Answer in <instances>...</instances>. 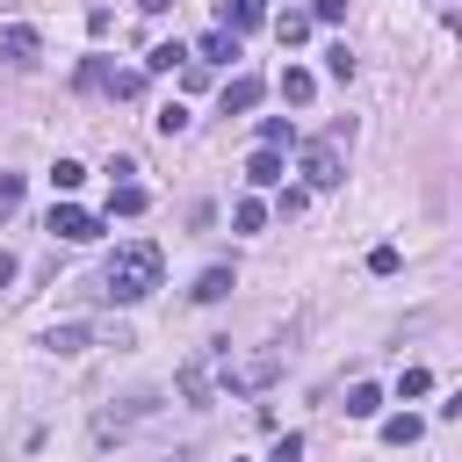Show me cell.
I'll return each instance as SVG.
<instances>
[{
	"label": "cell",
	"instance_id": "8",
	"mask_svg": "<svg viewBox=\"0 0 462 462\" xmlns=\"http://www.w3.org/2000/svg\"><path fill=\"white\" fill-rule=\"evenodd\" d=\"M260 94H267V79H253V72L224 79V116H245V108H260Z\"/></svg>",
	"mask_w": 462,
	"mask_h": 462
},
{
	"label": "cell",
	"instance_id": "17",
	"mask_svg": "<svg viewBox=\"0 0 462 462\" xmlns=\"http://www.w3.org/2000/svg\"><path fill=\"white\" fill-rule=\"evenodd\" d=\"M375 411H383V390L375 383H354L346 390V419H375Z\"/></svg>",
	"mask_w": 462,
	"mask_h": 462
},
{
	"label": "cell",
	"instance_id": "2",
	"mask_svg": "<svg viewBox=\"0 0 462 462\" xmlns=\"http://www.w3.org/2000/svg\"><path fill=\"white\" fill-rule=\"evenodd\" d=\"M224 354H231V339H209V346H195V354L180 361V375H173L180 404H209V397H217V383H224Z\"/></svg>",
	"mask_w": 462,
	"mask_h": 462
},
{
	"label": "cell",
	"instance_id": "7",
	"mask_svg": "<svg viewBox=\"0 0 462 462\" xmlns=\"http://www.w3.org/2000/svg\"><path fill=\"white\" fill-rule=\"evenodd\" d=\"M260 22H267L260 0H217V29H224V36H245V29H260Z\"/></svg>",
	"mask_w": 462,
	"mask_h": 462
},
{
	"label": "cell",
	"instance_id": "26",
	"mask_svg": "<svg viewBox=\"0 0 462 462\" xmlns=\"http://www.w3.org/2000/svg\"><path fill=\"white\" fill-rule=\"evenodd\" d=\"M22 209V173H0V217Z\"/></svg>",
	"mask_w": 462,
	"mask_h": 462
},
{
	"label": "cell",
	"instance_id": "22",
	"mask_svg": "<svg viewBox=\"0 0 462 462\" xmlns=\"http://www.w3.org/2000/svg\"><path fill=\"white\" fill-rule=\"evenodd\" d=\"M79 180H87V166H79V159H58V166H51V188H58V195H72Z\"/></svg>",
	"mask_w": 462,
	"mask_h": 462
},
{
	"label": "cell",
	"instance_id": "14",
	"mask_svg": "<svg viewBox=\"0 0 462 462\" xmlns=\"http://www.w3.org/2000/svg\"><path fill=\"white\" fill-rule=\"evenodd\" d=\"M188 58H195L188 43H152V51H144V72H173V65H188Z\"/></svg>",
	"mask_w": 462,
	"mask_h": 462
},
{
	"label": "cell",
	"instance_id": "16",
	"mask_svg": "<svg viewBox=\"0 0 462 462\" xmlns=\"http://www.w3.org/2000/svg\"><path fill=\"white\" fill-rule=\"evenodd\" d=\"M195 303H217V296H231V267H202V282L188 289Z\"/></svg>",
	"mask_w": 462,
	"mask_h": 462
},
{
	"label": "cell",
	"instance_id": "9",
	"mask_svg": "<svg viewBox=\"0 0 462 462\" xmlns=\"http://www.w3.org/2000/svg\"><path fill=\"white\" fill-rule=\"evenodd\" d=\"M274 87H282V101H289V108H310V94H318V79H310L303 65H289V72H282Z\"/></svg>",
	"mask_w": 462,
	"mask_h": 462
},
{
	"label": "cell",
	"instance_id": "28",
	"mask_svg": "<svg viewBox=\"0 0 462 462\" xmlns=\"http://www.w3.org/2000/svg\"><path fill=\"white\" fill-rule=\"evenodd\" d=\"M296 455H303V433H282V440H274V455H267V462H296Z\"/></svg>",
	"mask_w": 462,
	"mask_h": 462
},
{
	"label": "cell",
	"instance_id": "31",
	"mask_svg": "<svg viewBox=\"0 0 462 462\" xmlns=\"http://www.w3.org/2000/svg\"><path fill=\"white\" fill-rule=\"evenodd\" d=\"M7 282H14V253H0V289H7Z\"/></svg>",
	"mask_w": 462,
	"mask_h": 462
},
{
	"label": "cell",
	"instance_id": "1",
	"mask_svg": "<svg viewBox=\"0 0 462 462\" xmlns=\"http://www.w3.org/2000/svg\"><path fill=\"white\" fill-rule=\"evenodd\" d=\"M159 274H166V253H159L152 238H130V245L108 253V267H101V296H108V303H144V296L159 289Z\"/></svg>",
	"mask_w": 462,
	"mask_h": 462
},
{
	"label": "cell",
	"instance_id": "32",
	"mask_svg": "<svg viewBox=\"0 0 462 462\" xmlns=\"http://www.w3.org/2000/svg\"><path fill=\"white\" fill-rule=\"evenodd\" d=\"M137 7H144V14H166V7H173V0H137Z\"/></svg>",
	"mask_w": 462,
	"mask_h": 462
},
{
	"label": "cell",
	"instance_id": "19",
	"mask_svg": "<svg viewBox=\"0 0 462 462\" xmlns=\"http://www.w3.org/2000/svg\"><path fill=\"white\" fill-rule=\"evenodd\" d=\"M152 130H159V137H180V130H188V108H180V101L152 108Z\"/></svg>",
	"mask_w": 462,
	"mask_h": 462
},
{
	"label": "cell",
	"instance_id": "27",
	"mask_svg": "<svg viewBox=\"0 0 462 462\" xmlns=\"http://www.w3.org/2000/svg\"><path fill=\"white\" fill-rule=\"evenodd\" d=\"M368 274H397V245H375L368 253Z\"/></svg>",
	"mask_w": 462,
	"mask_h": 462
},
{
	"label": "cell",
	"instance_id": "3",
	"mask_svg": "<svg viewBox=\"0 0 462 462\" xmlns=\"http://www.w3.org/2000/svg\"><path fill=\"white\" fill-rule=\"evenodd\" d=\"M144 419H159V397H152V390H130L123 404H101V411H94V448H116V440H130Z\"/></svg>",
	"mask_w": 462,
	"mask_h": 462
},
{
	"label": "cell",
	"instance_id": "20",
	"mask_svg": "<svg viewBox=\"0 0 462 462\" xmlns=\"http://www.w3.org/2000/svg\"><path fill=\"white\" fill-rule=\"evenodd\" d=\"M260 144H267V152L296 144V123H289V116H267V123H260Z\"/></svg>",
	"mask_w": 462,
	"mask_h": 462
},
{
	"label": "cell",
	"instance_id": "5",
	"mask_svg": "<svg viewBox=\"0 0 462 462\" xmlns=\"http://www.w3.org/2000/svg\"><path fill=\"white\" fill-rule=\"evenodd\" d=\"M51 238L87 245V238H101V217H94V209H79V202H51Z\"/></svg>",
	"mask_w": 462,
	"mask_h": 462
},
{
	"label": "cell",
	"instance_id": "33",
	"mask_svg": "<svg viewBox=\"0 0 462 462\" xmlns=\"http://www.w3.org/2000/svg\"><path fill=\"white\" fill-rule=\"evenodd\" d=\"M231 462H238V455H231Z\"/></svg>",
	"mask_w": 462,
	"mask_h": 462
},
{
	"label": "cell",
	"instance_id": "15",
	"mask_svg": "<svg viewBox=\"0 0 462 462\" xmlns=\"http://www.w3.org/2000/svg\"><path fill=\"white\" fill-rule=\"evenodd\" d=\"M144 202H152V195H144L137 180H116V195H108V217H137Z\"/></svg>",
	"mask_w": 462,
	"mask_h": 462
},
{
	"label": "cell",
	"instance_id": "23",
	"mask_svg": "<svg viewBox=\"0 0 462 462\" xmlns=\"http://www.w3.org/2000/svg\"><path fill=\"white\" fill-rule=\"evenodd\" d=\"M231 224H238V231H260V224H267V202H253V195H245V202L231 209Z\"/></svg>",
	"mask_w": 462,
	"mask_h": 462
},
{
	"label": "cell",
	"instance_id": "21",
	"mask_svg": "<svg viewBox=\"0 0 462 462\" xmlns=\"http://www.w3.org/2000/svg\"><path fill=\"white\" fill-rule=\"evenodd\" d=\"M383 440H390V448H411V440H419V419H411V411L383 419Z\"/></svg>",
	"mask_w": 462,
	"mask_h": 462
},
{
	"label": "cell",
	"instance_id": "4",
	"mask_svg": "<svg viewBox=\"0 0 462 462\" xmlns=\"http://www.w3.org/2000/svg\"><path fill=\"white\" fill-rule=\"evenodd\" d=\"M282 346H245V354H224V390H238V397H253V390H267L274 375H282Z\"/></svg>",
	"mask_w": 462,
	"mask_h": 462
},
{
	"label": "cell",
	"instance_id": "18",
	"mask_svg": "<svg viewBox=\"0 0 462 462\" xmlns=\"http://www.w3.org/2000/svg\"><path fill=\"white\" fill-rule=\"evenodd\" d=\"M0 51H14V58H36V29H29V22L0 29Z\"/></svg>",
	"mask_w": 462,
	"mask_h": 462
},
{
	"label": "cell",
	"instance_id": "29",
	"mask_svg": "<svg viewBox=\"0 0 462 462\" xmlns=\"http://www.w3.org/2000/svg\"><path fill=\"white\" fill-rule=\"evenodd\" d=\"M346 14V0H310V22H339Z\"/></svg>",
	"mask_w": 462,
	"mask_h": 462
},
{
	"label": "cell",
	"instance_id": "6",
	"mask_svg": "<svg viewBox=\"0 0 462 462\" xmlns=\"http://www.w3.org/2000/svg\"><path fill=\"white\" fill-rule=\"evenodd\" d=\"M303 180H310V188H339V137L303 144Z\"/></svg>",
	"mask_w": 462,
	"mask_h": 462
},
{
	"label": "cell",
	"instance_id": "12",
	"mask_svg": "<svg viewBox=\"0 0 462 462\" xmlns=\"http://www.w3.org/2000/svg\"><path fill=\"white\" fill-rule=\"evenodd\" d=\"M274 36H282V43H303V36H310V7H282V14H274Z\"/></svg>",
	"mask_w": 462,
	"mask_h": 462
},
{
	"label": "cell",
	"instance_id": "25",
	"mask_svg": "<svg viewBox=\"0 0 462 462\" xmlns=\"http://www.w3.org/2000/svg\"><path fill=\"white\" fill-rule=\"evenodd\" d=\"M426 390H433L426 368H404V375H397V397H426Z\"/></svg>",
	"mask_w": 462,
	"mask_h": 462
},
{
	"label": "cell",
	"instance_id": "13",
	"mask_svg": "<svg viewBox=\"0 0 462 462\" xmlns=\"http://www.w3.org/2000/svg\"><path fill=\"white\" fill-rule=\"evenodd\" d=\"M217 58H238V36H224V29H209V36L195 43V65H217Z\"/></svg>",
	"mask_w": 462,
	"mask_h": 462
},
{
	"label": "cell",
	"instance_id": "11",
	"mask_svg": "<svg viewBox=\"0 0 462 462\" xmlns=\"http://www.w3.org/2000/svg\"><path fill=\"white\" fill-rule=\"evenodd\" d=\"M245 180H253V188H274V180H282V152H267V144H260V152L245 159Z\"/></svg>",
	"mask_w": 462,
	"mask_h": 462
},
{
	"label": "cell",
	"instance_id": "10",
	"mask_svg": "<svg viewBox=\"0 0 462 462\" xmlns=\"http://www.w3.org/2000/svg\"><path fill=\"white\" fill-rule=\"evenodd\" d=\"M43 346H51V354H87V346H94V332H87V325H51V332H43Z\"/></svg>",
	"mask_w": 462,
	"mask_h": 462
},
{
	"label": "cell",
	"instance_id": "24",
	"mask_svg": "<svg viewBox=\"0 0 462 462\" xmlns=\"http://www.w3.org/2000/svg\"><path fill=\"white\" fill-rule=\"evenodd\" d=\"M325 72H332V79H354V51L332 43V51H325Z\"/></svg>",
	"mask_w": 462,
	"mask_h": 462
},
{
	"label": "cell",
	"instance_id": "30",
	"mask_svg": "<svg viewBox=\"0 0 462 462\" xmlns=\"http://www.w3.org/2000/svg\"><path fill=\"white\" fill-rule=\"evenodd\" d=\"M440 419H462V390H455V397H448V404H440Z\"/></svg>",
	"mask_w": 462,
	"mask_h": 462
}]
</instances>
